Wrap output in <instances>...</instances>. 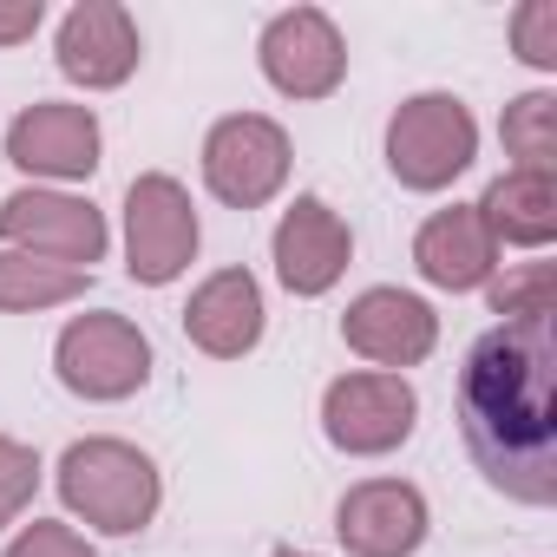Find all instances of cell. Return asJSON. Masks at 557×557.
Listing matches in <instances>:
<instances>
[{
	"label": "cell",
	"mask_w": 557,
	"mask_h": 557,
	"mask_svg": "<svg viewBox=\"0 0 557 557\" xmlns=\"http://www.w3.org/2000/svg\"><path fill=\"white\" fill-rule=\"evenodd\" d=\"M125 256H132V275L151 289L177 283L197 256V210L184 197L177 177H138L125 190Z\"/></svg>",
	"instance_id": "4"
},
{
	"label": "cell",
	"mask_w": 557,
	"mask_h": 557,
	"mask_svg": "<svg viewBox=\"0 0 557 557\" xmlns=\"http://www.w3.org/2000/svg\"><path fill=\"white\" fill-rule=\"evenodd\" d=\"M0 236L27 256L66 262V269H92L106 256V216L60 190H14L0 203Z\"/></svg>",
	"instance_id": "8"
},
{
	"label": "cell",
	"mask_w": 557,
	"mask_h": 557,
	"mask_svg": "<svg viewBox=\"0 0 557 557\" xmlns=\"http://www.w3.org/2000/svg\"><path fill=\"white\" fill-rule=\"evenodd\" d=\"M53 361H60V381L73 394H86V400H125L151 374V348H145V335L125 315H79V322H66Z\"/></svg>",
	"instance_id": "5"
},
{
	"label": "cell",
	"mask_w": 557,
	"mask_h": 557,
	"mask_svg": "<svg viewBox=\"0 0 557 557\" xmlns=\"http://www.w3.org/2000/svg\"><path fill=\"white\" fill-rule=\"evenodd\" d=\"M86 289V269H66V262H47V256H27V249H0V309H53V302H73Z\"/></svg>",
	"instance_id": "18"
},
{
	"label": "cell",
	"mask_w": 557,
	"mask_h": 557,
	"mask_svg": "<svg viewBox=\"0 0 557 557\" xmlns=\"http://www.w3.org/2000/svg\"><path fill=\"white\" fill-rule=\"evenodd\" d=\"M511 40H518V60L557 66V0H531V8H518L511 14Z\"/></svg>",
	"instance_id": "22"
},
{
	"label": "cell",
	"mask_w": 557,
	"mask_h": 557,
	"mask_svg": "<svg viewBox=\"0 0 557 557\" xmlns=\"http://www.w3.org/2000/svg\"><path fill=\"white\" fill-rule=\"evenodd\" d=\"M505 151L524 158L518 171L550 177V158H557V99L550 92H524V99L505 106Z\"/></svg>",
	"instance_id": "19"
},
{
	"label": "cell",
	"mask_w": 557,
	"mask_h": 557,
	"mask_svg": "<svg viewBox=\"0 0 557 557\" xmlns=\"http://www.w3.org/2000/svg\"><path fill=\"white\" fill-rule=\"evenodd\" d=\"M132 66H138V27H132L125 8H112V0H86V8L66 14V27H60V73L73 86L99 92V86L132 79Z\"/></svg>",
	"instance_id": "14"
},
{
	"label": "cell",
	"mask_w": 557,
	"mask_h": 557,
	"mask_svg": "<svg viewBox=\"0 0 557 557\" xmlns=\"http://www.w3.org/2000/svg\"><path fill=\"white\" fill-rule=\"evenodd\" d=\"M34 485H40V459H34V446L0 440V524H14V518L27 511Z\"/></svg>",
	"instance_id": "21"
},
{
	"label": "cell",
	"mask_w": 557,
	"mask_h": 557,
	"mask_svg": "<svg viewBox=\"0 0 557 557\" xmlns=\"http://www.w3.org/2000/svg\"><path fill=\"white\" fill-rule=\"evenodd\" d=\"M262 73L275 92L289 99H329L348 73V47L335 34V21L322 8H296V14H275L262 34Z\"/></svg>",
	"instance_id": "9"
},
{
	"label": "cell",
	"mask_w": 557,
	"mask_h": 557,
	"mask_svg": "<svg viewBox=\"0 0 557 557\" xmlns=\"http://www.w3.org/2000/svg\"><path fill=\"white\" fill-rule=\"evenodd\" d=\"M40 0H0V47H14V40H34L40 27Z\"/></svg>",
	"instance_id": "24"
},
{
	"label": "cell",
	"mask_w": 557,
	"mask_h": 557,
	"mask_svg": "<svg viewBox=\"0 0 557 557\" xmlns=\"http://www.w3.org/2000/svg\"><path fill=\"white\" fill-rule=\"evenodd\" d=\"M472 453L511 498L550 505V322H511L472 348L466 368Z\"/></svg>",
	"instance_id": "1"
},
{
	"label": "cell",
	"mask_w": 557,
	"mask_h": 557,
	"mask_svg": "<svg viewBox=\"0 0 557 557\" xmlns=\"http://www.w3.org/2000/svg\"><path fill=\"white\" fill-rule=\"evenodd\" d=\"M413 262L433 289H479L498 262V243H492V230L479 223L472 203H453V210L426 216V230L413 243Z\"/></svg>",
	"instance_id": "16"
},
{
	"label": "cell",
	"mask_w": 557,
	"mask_h": 557,
	"mask_svg": "<svg viewBox=\"0 0 557 557\" xmlns=\"http://www.w3.org/2000/svg\"><path fill=\"white\" fill-rule=\"evenodd\" d=\"M203 177H210V190H216L223 203H236V210L269 203L275 190H283V177H289V138H283V125H269V119H256V112L223 119V125L203 138Z\"/></svg>",
	"instance_id": "6"
},
{
	"label": "cell",
	"mask_w": 557,
	"mask_h": 557,
	"mask_svg": "<svg viewBox=\"0 0 557 557\" xmlns=\"http://www.w3.org/2000/svg\"><path fill=\"white\" fill-rule=\"evenodd\" d=\"M335 531L355 557H407L426 537V498L400 479H368L335 505Z\"/></svg>",
	"instance_id": "11"
},
{
	"label": "cell",
	"mask_w": 557,
	"mask_h": 557,
	"mask_svg": "<svg viewBox=\"0 0 557 557\" xmlns=\"http://www.w3.org/2000/svg\"><path fill=\"white\" fill-rule=\"evenodd\" d=\"M413 387L400 374H342L329 394H322V426L342 453H394L407 433H413Z\"/></svg>",
	"instance_id": "7"
},
{
	"label": "cell",
	"mask_w": 557,
	"mask_h": 557,
	"mask_svg": "<svg viewBox=\"0 0 557 557\" xmlns=\"http://www.w3.org/2000/svg\"><path fill=\"white\" fill-rule=\"evenodd\" d=\"M472 210H479V223L492 230V243H524V249H537V243L557 236V184H550L544 171H505V177L485 190V203H472Z\"/></svg>",
	"instance_id": "17"
},
{
	"label": "cell",
	"mask_w": 557,
	"mask_h": 557,
	"mask_svg": "<svg viewBox=\"0 0 557 557\" xmlns=\"http://www.w3.org/2000/svg\"><path fill=\"white\" fill-rule=\"evenodd\" d=\"M479 151V125L453 92H420L394 112L387 125V164L407 190H440L453 184Z\"/></svg>",
	"instance_id": "3"
},
{
	"label": "cell",
	"mask_w": 557,
	"mask_h": 557,
	"mask_svg": "<svg viewBox=\"0 0 557 557\" xmlns=\"http://www.w3.org/2000/svg\"><path fill=\"white\" fill-rule=\"evenodd\" d=\"M8 557H92V550H86V537H79V531L34 518V524H27V531L8 544Z\"/></svg>",
	"instance_id": "23"
},
{
	"label": "cell",
	"mask_w": 557,
	"mask_h": 557,
	"mask_svg": "<svg viewBox=\"0 0 557 557\" xmlns=\"http://www.w3.org/2000/svg\"><path fill=\"white\" fill-rule=\"evenodd\" d=\"M60 498L92 524V531H138L158 511V466L125 446V440H79L60 459Z\"/></svg>",
	"instance_id": "2"
},
{
	"label": "cell",
	"mask_w": 557,
	"mask_h": 557,
	"mask_svg": "<svg viewBox=\"0 0 557 557\" xmlns=\"http://www.w3.org/2000/svg\"><path fill=\"white\" fill-rule=\"evenodd\" d=\"M184 335L216 355V361H236L262 342V289H256V275L249 269H216L210 283L190 296L184 309Z\"/></svg>",
	"instance_id": "15"
},
{
	"label": "cell",
	"mask_w": 557,
	"mask_h": 557,
	"mask_svg": "<svg viewBox=\"0 0 557 557\" xmlns=\"http://www.w3.org/2000/svg\"><path fill=\"white\" fill-rule=\"evenodd\" d=\"M348 249H355V236L322 197H296V210L275 223V275L289 283V296L335 289L348 269Z\"/></svg>",
	"instance_id": "12"
},
{
	"label": "cell",
	"mask_w": 557,
	"mask_h": 557,
	"mask_svg": "<svg viewBox=\"0 0 557 557\" xmlns=\"http://www.w3.org/2000/svg\"><path fill=\"white\" fill-rule=\"evenodd\" d=\"M275 557H309V550H275Z\"/></svg>",
	"instance_id": "25"
},
{
	"label": "cell",
	"mask_w": 557,
	"mask_h": 557,
	"mask_svg": "<svg viewBox=\"0 0 557 557\" xmlns=\"http://www.w3.org/2000/svg\"><path fill=\"white\" fill-rule=\"evenodd\" d=\"M550 296H557L550 262H531L524 275H505V283L492 289V309L511 315V322H550Z\"/></svg>",
	"instance_id": "20"
},
{
	"label": "cell",
	"mask_w": 557,
	"mask_h": 557,
	"mask_svg": "<svg viewBox=\"0 0 557 557\" xmlns=\"http://www.w3.org/2000/svg\"><path fill=\"white\" fill-rule=\"evenodd\" d=\"M342 335H348L355 355H368V361H381V368H413V361L433 355L440 322H433V309H426L420 296H407V289H368V296L348 302Z\"/></svg>",
	"instance_id": "10"
},
{
	"label": "cell",
	"mask_w": 557,
	"mask_h": 557,
	"mask_svg": "<svg viewBox=\"0 0 557 557\" xmlns=\"http://www.w3.org/2000/svg\"><path fill=\"white\" fill-rule=\"evenodd\" d=\"M8 158L34 177H92L99 119L86 106H34L8 125Z\"/></svg>",
	"instance_id": "13"
}]
</instances>
